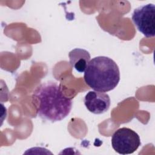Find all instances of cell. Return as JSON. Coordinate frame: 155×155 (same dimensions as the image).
<instances>
[{"mask_svg": "<svg viewBox=\"0 0 155 155\" xmlns=\"http://www.w3.org/2000/svg\"><path fill=\"white\" fill-rule=\"evenodd\" d=\"M31 99L38 116L51 122L63 120L72 108L71 99L64 95L61 85L54 81L45 82L38 85Z\"/></svg>", "mask_w": 155, "mask_h": 155, "instance_id": "obj_1", "label": "cell"}, {"mask_svg": "<svg viewBox=\"0 0 155 155\" xmlns=\"http://www.w3.org/2000/svg\"><path fill=\"white\" fill-rule=\"evenodd\" d=\"M84 81L91 88L107 92L115 88L120 81V71L111 58L99 56L88 62L84 75Z\"/></svg>", "mask_w": 155, "mask_h": 155, "instance_id": "obj_2", "label": "cell"}, {"mask_svg": "<svg viewBox=\"0 0 155 155\" xmlns=\"http://www.w3.org/2000/svg\"><path fill=\"white\" fill-rule=\"evenodd\" d=\"M140 139L137 133L127 127L117 130L111 137L114 150L120 154L133 153L140 145Z\"/></svg>", "mask_w": 155, "mask_h": 155, "instance_id": "obj_3", "label": "cell"}, {"mask_svg": "<svg viewBox=\"0 0 155 155\" xmlns=\"http://www.w3.org/2000/svg\"><path fill=\"white\" fill-rule=\"evenodd\" d=\"M137 29L146 38L155 35V6L154 4H147L135 8L131 17Z\"/></svg>", "mask_w": 155, "mask_h": 155, "instance_id": "obj_4", "label": "cell"}, {"mask_svg": "<svg viewBox=\"0 0 155 155\" xmlns=\"http://www.w3.org/2000/svg\"><path fill=\"white\" fill-rule=\"evenodd\" d=\"M84 104L90 112L101 114L108 110L111 101L109 95L104 92L90 91L85 96Z\"/></svg>", "mask_w": 155, "mask_h": 155, "instance_id": "obj_5", "label": "cell"}, {"mask_svg": "<svg viewBox=\"0 0 155 155\" xmlns=\"http://www.w3.org/2000/svg\"><path fill=\"white\" fill-rule=\"evenodd\" d=\"M70 64L76 71L83 73L86 70L90 60L89 52L82 48H74L68 53Z\"/></svg>", "mask_w": 155, "mask_h": 155, "instance_id": "obj_6", "label": "cell"}]
</instances>
